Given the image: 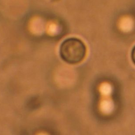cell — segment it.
Returning a JSON list of instances; mask_svg holds the SVG:
<instances>
[{
  "mask_svg": "<svg viewBox=\"0 0 135 135\" xmlns=\"http://www.w3.org/2000/svg\"><path fill=\"white\" fill-rule=\"evenodd\" d=\"M87 52L84 42L79 38H70L65 40L60 45L61 58L69 64H77L84 59Z\"/></svg>",
  "mask_w": 135,
  "mask_h": 135,
  "instance_id": "1",
  "label": "cell"
},
{
  "mask_svg": "<svg viewBox=\"0 0 135 135\" xmlns=\"http://www.w3.org/2000/svg\"><path fill=\"white\" fill-rule=\"evenodd\" d=\"M131 59L133 63L135 65V46L133 47L131 52Z\"/></svg>",
  "mask_w": 135,
  "mask_h": 135,
  "instance_id": "2",
  "label": "cell"
}]
</instances>
